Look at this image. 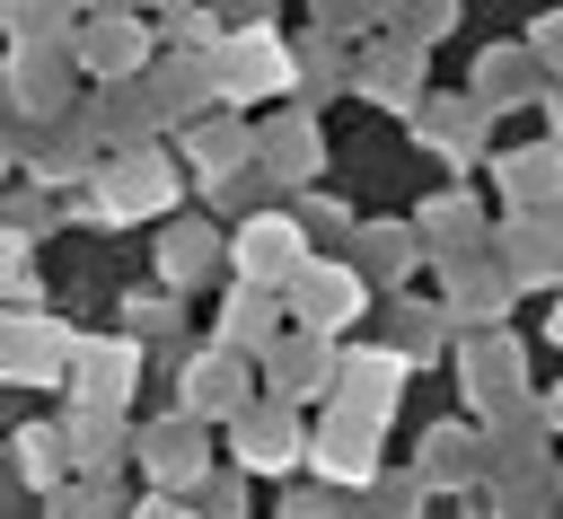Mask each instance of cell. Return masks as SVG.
I'll list each match as a JSON object with an SVG mask.
<instances>
[{"mask_svg":"<svg viewBox=\"0 0 563 519\" xmlns=\"http://www.w3.org/2000/svg\"><path fill=\"white\" fill-rule=\"evenodd\" d=\"M202 88H220L229 106L290 88V53H282V35H273V26H229V35L202 53Z\"/></svg>","mask_w":563,"mask_h":519,"instance_id":"obj_1","label":"cell"},{"mask_svg":"<svg viewBox=\"0 0 563 519\" xmlns=\"http://www.w3.org/2000/svg\"><path fill=\"white\" fill-rule=\"evenodd\" d=\"M229 255H238L246 290H273V281H290V273L308 264V229H299L290 211H264V220H246V229L229 238Z\"/></svg>","mask_w":563,"mask_h":519,"instance_id":"obj_2","label":"cell"},{"mask_svg":"<svg viewBox=\"0 0 563 519\" xmlns=\"http://www.w3.org/2000/svg\"><path fill=\"white\" fill-rule=\"evenodd\" d=\"M361 299H369V290H361V273H343V264H299V273H290L299 334H317V343H325L334 325H352V317H361Z\"/></svg>","mask_w":563,"mask_h":519,"instance_id":"obj_3","label":"cell"},{"mask_svg":"<svg viewBox=\"0 0 563 519\" xmlns=\"http://www.w3.org/2000/svg\"><path fill=\"white\" fill-rule=\"evenodd\" d=\"M97 194H106V211H114V220H132V211H167L176 167H167L158 150H123L114 167H97Z\"/></svg>","mask_w":563,"mask_h":519,"instance_id":"obj_4","label":"cell"},{"mask_svg":"<svg viewBox=\"0 0 563 519\" xmlns=\"http://www.w3.org/2000/svg\"><path fill=\"white\" fill-rule=\"evenodd\" d=\"M238 378H246L238 352H194V361H185V422H202V413H229V422H238V413H246V387H238Z\"/></svg>","mask_w":563,"mask_h":519,"instance_id":"obj_5","label":"cell"},{"mask_svg":"<svg viewBox=\"0 0 563 519\" xmlns=\"http://www.w3.org/2000/svg\"><path fill=\"white\" fill-rule=\"evenodd\" d=\"M334 378H343V405H334V413H352V422H369V431H378V422H387V405H396L405 361H396V352H352Z\"/></svg>","mask_w":563,"mask_h":519,"instance_id":"obj_6","label":"cell"},{"mask_svg":"<svg viewBox=\"0 0 563 519\" xmlns=\"http://www.w3.org/2000/svg\"><path fill=\"white\" fill-rule=\"evenodd\" d=\"M369 440H378L369 422L334 413L317 440H299V457H317V475H325V484H369V466H378V449H369Z\"/></svg>","mask_w":563,"mask_h":519,"instance_id":"obj_7","label":"cell"},{"mask_svg":"<svg viewBox=\"0 0 563 519\" xmlns=\"http://www.w3.org/2000/svg\"><path fill=\"white\" fill-rule=\"evenodd\" d=\"M238 457H246L255 475L299 466V422H290V413H273V405H246V413H238Z\"/></svg>","mask_w":563,"mask_h":519,"instance_id":"obj_8","label":"cell"},{"mask_svg":"<svg viewBox=\"0 0 563 519\" xmlns=\"http://www.w3.org/2000/svg\"><path fill=\"white\" fill-rule=\"evenodd\" d=\"M264 378H273V396L290 405V396H317L325 378H334V352L317 343V334H290V343H273L264 352Z\"/></svg>","mask_w":563,"mask_h":519,"instance_id":"obj_9","label":"cell"},{"mask_svg":"<svg viewBox=\"0 0 563 519\" xmlns=\"http://www.w3.org/2000/svg\"><path fill=\"white\" fill-rule=\"evenodd\" d=\"M141 449H150V475L158 484H194L202 475V422H158V431H141Z\"/></svg>","mask_w":563,"mask_h":519,"instance_id":"obj_10","label":"cell"},{"mask_svg":"<svg viewBox=\"0 0 563 519\" xmlns=\"http://www.w3.org/2000/svg\"><path fill=\"white\" fill-rule=\"evenodd\" d=\"M70 361H79V396L106 413V405H123V378H132V343H70Z\"/></svg>","mask_w":563,"mask_h":519,"instance_id":"obj_11","label":"cell"},{"mask_svg":"<svg viewBox=\"0 0 563 519\" xmlns=\"http://www.w3.org/2000/svg\"><path fill=\"white\" fill-rule=\"evenodd\" d=\"M141 53H150V35L132 18H88V35H79V62L88 70H132Z\"/></svg>","mask_w":563,"mask_h":519,"instance_id":"obj_12","label":"cell"},{"mask_svg":"<svg viewBox=\"0 0 563 519\" xmlns=\"http://www.w3.org/2000/svg\"><path fill=\"white\" fill-rule=\"evenodd\" d=\"M457 369H466V396H475V405H493V396H510V387H519V352H510L501 334H493V343H466V352H457Z\"/></svg>","mask_w":563,"mask_h":519,"instance_id":"obj_13","label":"cell"},{"mask_svg":"<svg viewBox=\"0 0 563 519\" xmlns=\"http://www.w3.org/2000/svg\"><path fill=\"white\" fill-rule=\"evenodd\" d=\"M246 150L264 158V176H273V185H299V176H308V158H317V132H308V123H273V132H264V141H246Z\"/></svg>","mask_w":563,"mask_h":519,"instance_id":"obj_14","label":"cell"},{"mask_svg":"<svg viewBox=\"0 0 563 519\" xmlns=\"http://www.w3.org/2000/svg\"><path fill=\"white\" fill-rule=\"evenodd\" d=\"M62 466H70V431H18V475L26 484H62Z\"/></svg>","mask_w":563,"mask_h":519,"instance_id":"obj_15","label":"cell"},{"mask_svg":"<svg viewBox=\"0 0 563 519\" xmlns=\"http://www.w3.org/2000/svg\"><path fill=\"white\" fill-rule=\"evenodd\" d=\"M510 194H519L528 211H545V194H554V150H519V158H510Z\"/></svg>","mask_w":563,"mask_h":519,"instance_id":"obj_16","label":"cell"},{"mask_svg":"<svg viewBox=\"0 0 563 519\" xmlns=\"http://www.w3.org/2000/svg\"><path fill=\"white\" fill-rule=\"evenodd\" d=\"M422 475H431V484H466V475H475V440H466V431H440L431 457H422Z\"/></svg>","mask_w":563,"mask_h":519,"instance_id":"obj_17","label":"cell"},{"mask_svg":"<svg viewBox=\"0 0 563 519\" xmlns=\"http://www.w3.org/2000/svg\"><path fill=\"white\" fill-rule=\"evenodd\" d=\"M211 246H220L211 229H167V281H194L211 264Z\"/></svg>","mask_w":563,"mask_h":519,"instance_id":"obj_18","label":"cell"},{"mask_svg":"<svg viewBox=\"0 0 563 519\" xmlns=\"http://www.w3.org/2000/svg\"><path fill=\"white\" fill-rule=\"evenodd\" d=\"M431 229H440V246L457 255V246H466V229H475V202H457V194H449V202H431Z\"/></svg>","mask_w":563,"mask_h":519,"instance_id":"obj_19","label":"cell"},{"mask_svg":"<svg viewBox=\"0 0 563 519\" xmlns=\"http://www.w3.org/2000/svg\"><path fill=\"white\" fill-rule=\"evenodd\" d=\"M229 343H264V290H238L229 299Z\"/></svg>","mask_w":563,"mask_h":519,"instance_id":"obj_20","label":"cell"},{"mask_svg":"<svg viewBox=\"0 0 563 519\" xmlns=\"http://www.w3.org/2000/svg\"><path fill=\"white\" fill-rule=\"evenodd\" d=\"M510 264H519L528 281L545 273V229H537V220H519V229H510Z\"/></svg>","mask_w":563,"mask_h":519,"instance_id":"obj_21","label":"cell"},{"mask_svg":"<svg viewBox=\"0 0 563 519\" xmlns=\"http://www.w3.org/2000/svg\"><path fill=\"white\" fill-rule=\"evenodd\" d=\"M528 79V53H501V62H484V106H493V88H519Z\"/></svg>","mask_w":563,"mask_h":519,"instance_id":"obj_22","label":"cell"},{"mask_svg":"<svg viewBox=\"0 0 563 519\" xmlns=\"http://www.w3.org/2000/svg\"><path fill=\"white\" fill-rule=\"evenodd\" d=\"M405 264V229H369V273H396Z\"/></svg>","mask_w":563,"mask_h":519,"instance_id":"obj_23","label":"cell"},{"mask_svg":"<svg viewBox=\"0 0 563 519\" xmlns=\"http://www.w3.org/2000/svg\"><path fill=\"white\" fill-rule=\"evenodd\" d=\"M369 88H405V53H378L369 62Z\"/></svg>","mask_w":563,"mask_h":519,"instance_id":"obj_24","label":"cell"},{"mask_svg":"<svg viewBox=\"0 0 563 519\" xmlns=\"http://www.w3.org/2000/svg\"><path fill=\"white\" fill-rule=\"evenodd\" d=\"M132 519H194V510H185V501H141Z\"/></svg>","mask_w":563,"mask_h":519,"instance_id":"obj_25","label":"cell"},{"mask_svg":"<svg viewBox=\"0 0 563 519\" xmlns=\"http://www.w3.org/2000/svg\"><path fill=\"white\" fill-rule=\"evenodd\" d=\"M18 281V238H0V290Z\"/></svg>","mask_w":563,"mask_h":519,"instance_id":"obj_26","label":"cell"}]
</instances>
